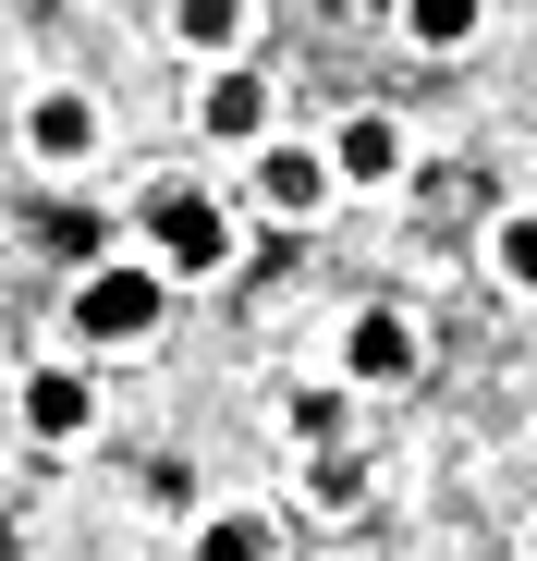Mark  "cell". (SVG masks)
<instances>
[{
    "instance_id": "cell-1",
    "label": "cell",
    "mask_w": 537,
    "mask_h": 561,
    "mask_svg": "<svg viewBox=\"0 0 537 561\" xmlns=\"http://www.w3.org/2000/svg\"><path fill=\"white\" fill-rule=\"evenodd\" d=\"M159 306H171V280H147V268H85L73 280V330L85 342H147Z\"/></svg>"
},
{
    "instance_id": "cell-2",
    "label": "cell",
    "mask_w": 537,
    "mask_h": 561,
    "mask_svg": "<svg viewBox=\"0 0 537 561\" xmlns=\"http://www.w3.org/2000/svg\"><path fill=\"white\" fill-rule=\"evenodd\" d=\"M147 232H159L171 268H220L232 256V220H220L208 183H147Z\"/></svg>"
},
{
    "instance_id": "cell-3",
    "label": "cell",
    "mask_w": 537,
    "mask_h": 561,
    "mask_svg": "<svg viewBox=\"0 0 537 561\" xmlns=\"http://www.w3.org/2000/svg\"><path fill=\"white\" fill-rule=\"evenodd\" d=\"M85 415H99V379H73V366L25 379V439H85Z\"/></svg>"
},
{
    "instance_id": "cell-4",
    "label": "cell",
    "mask_w": 537,
    "mask_h": 561,
    "mask_svg": "<svg viewBox=\"0 0 537 561\" xmlns=\"http://www.w3.org/2000/svg\"><path fill=\"white\" fill-rule=\"evenodd\" d=\"M256 196L282 208V220H306V208H330V159H306V147H268V159H256Z\"/></svg>"
},
{
    "instance_id": "cell-5",
    "label": "cell",
    "mask_w": 537,
    "mask_h": 561,
    "mask_svg": "<svg viewBox=\"0 0 537 561\" xmlns=\"http://www.w3.org/2000/svg\"><path fill=\"white\" fill-rule=\"evenodd\" d=\"M342 366L354 379H415V330L379 306V318H354V342H342Z\"/></svg>"
},
{
    "instance_id": "cell-6",
    "label": "cell",
    "mask_w": 537,
    "mask_h": 561,
    "mask_svg": "<svg viewBox=\"0 0 537 561\" xmlns=\"http://www.w3.org/2000/svg\"><path fill=\"white\" fill-rule=\"evenodd\" d=\"M208 135H220V147H256V135H268V85H256V73H220V85H208Z\"/></svg>"
},
{
    "instance_id": "cell-7",
    "label": "cell",
    "mask_w": 537,
    "mask_h": 561,
    "mask_svg": "<svg viewBox=\"0 0 537 561\" xmlns=\"http://www.w3.org/2000/svg\"><path fill=\"white\" fill-rule=\"evenodd\" d=\"M85 135H99V111H85V99H61V85L25 111V147H37V159H85Z\"/></svg>"
},
{
    "instance_id": "cell-8",
    "label": "cell",
    "mask_w": 537,
    "mask_h": 561,
    "mask_svg": "<svg viewBox=\"0 0 537 561\" xmlns=\"http://www.w3.org/2000/svg\"><path fill=\"white\" fill-rule=\"evenodd\" d=\"M330 159H342V183H391V159H403V135H391V123H379V111H354V123H342V147H330Z\"/></svg>"
},
{
    "instance_id": "cell-9",
    "label": "cell",
    "mask_w": 537,
    "mask_h": 561,
    "mask_svg": "<svg viewBox=\"0 0 537 561\" xmlns=\"http://www.w3.org/2000/svg\"><path fill=\"white\" fill-rule=\"evenodd\" d=\"M403 25H415V49H465L477 37V0H403Z\"/></svg>"
},
{
    "instance_id": "cell-10",
    "label": "cell",
    "mask_w": 537,
    "mask_h": 561,
    "mask_svg": "<svg viewBox=\"0 0 537 561\" xmlns=\"http://www.w3.org/2000/svg\"><path fill=\"white\" fill-rule=\"evenodd\" d=\"M171 25H184V49H232L244 37V0H184Z\"/></svg>"
},
{
    "instance_id": "cell-11",
    "label": "cell",
    "mask_w": 537,
    "mask_h": 561,
    "mask_svg": "<svg viewBox=\"0 0 537 561\" xmlns=\"http://www.w3.org/2000/svg\"><path fill=\"white\" fill-rule=\"evenodd\" d=\"M196 549H208V561H256V549H268V525H244V513H220V525H208Z\"/></svg>"
},
{
    "instance_id": "cell-12",
    "label": "cell",
    "mask_w": 537,
    "mask_h": 561,
    "mask_svg": "<svg viewBox=\"0 0 537 561\" xmlns=\"http://www.w3.org/2000/svg\"><path fill=\"white\" fill-rule=\"evenodd\" d=\"M37 232H49V244H61V256H99V208H49V220H37Z\"/></svg>"
},
{
    "instance_id": "cell-13",
    "label": "cell",
    "mask_w": 537,
    "mask_h": 561,
    "mask_svg": "<svg viewBox=\"0 0 537 561\" xmlns=\"http://www.w3.org/2000/svg\"><path fill=\"white\" fill-rule=\"evenodd\" d=\"M501 280H525V294H537V220H501Z\"/></svg>"
}]
</instances>
